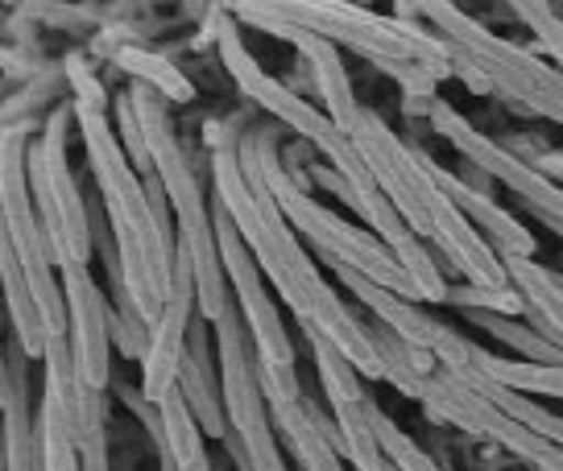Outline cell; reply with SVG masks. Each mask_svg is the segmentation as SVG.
Listing matches in <instances>:
<instances>
[{"mask_svg": "<svg viewBox=\"0 0 563 471\" xmlns=\"http://www.w3.org/2000/svg\"><path fill=\"white\" fill-rule=\"evenodd\" d=\"M0 451H4V442H0Z\"/></svg>", "mask_w": 563, "mask_h": 471, "instance_id": "41", "label": "cell"}, {"mask_svg": "<svg viewBox=\"0 0 563 471\" xmlns=\"http://www.w3.org/2000/svg\"><path fill=\"white\" fill-rule=\"evenodd\" d=\"M30 356L18 339L4 348V389H0V442L4 471H37V414L30 410Z\"/></svg>", "mask_w": 563, "mask_h": 471, "instance_id": "17", "label": "cell"}, {"mask_svg": "<svg viewBox=\"0 0 563 471\" xmlns=\"http://www.w3.org/2000/svg\"><path fill=\"white\" fill-rule=\"evenodd\" d=\"M199 314V302H195V273H191V257L187 248L175 245V273H170V294H166V306H162V318L150 332V348L141 356V397L145 402L162 405L178 384V368H183V356H187V335H191V323Z\"/></svg>", "mask_w": 563, "mask_h": 471, "instance_id": "14", "label": "cell"}, {"mask_svg": "<svg viewBox=\"0 0 563 471\" xmlns=\"http://www.w3.org/2000/svg\"><path fill=\"white\" fill-rule=\"evenodd\" d=\"M555 236H560V240H563V232H555Z\"/></svg>", "mask_w": 563, "mask_h": 471, "instance_id": "40", "label": "cell"}, {"mask_svg": "<svg viewBox=\"0 0 563 471\" xmlns=\"http://www.w3.org/2000/svg\"><path fill=\"white\" fill-rule=\"evenodd\" d=\"M75 121L84 133L91 178H96V191H100L108 227L117 240L124 290L145 318V327L154 332L162 306H166V294H170V273H175V232H170L166 191H162L158 175L141 178L133 170L117 128L108 124L104 108L75 104Z\"/></svg>", "mask_w": 563, "mask_h": 471, "instance_id": "2", "label": "cell"}, {"mask_svg": "<svg viewBox=\"0 0 563 471\" xmlns=\"http://www.w3.org/2000/svg\"><path fill=\"white\" fill-rule=\"evenodd\" d=\"M473 360L485 377H493V381L514 389V393H527V397H563L560 365H527V360H510V356H493L485 348H476Z\"/></svg>", "mask_w": 563, "mask_h": 471, "instance_id": "27", "label": "cell"}, {"mask_svg": "<svg viewBox=\"0 0 563 471\" xmlns=\"http://www.w3.org/2000/svg\"><path fill=\"white\" fill-rule=\"evenodd\" d=\"M501 265L518 298L527 302V323L555 348H563V278L527 257H506Z\"/></svg>", "mask_w": 563, "mask_h": 471, "instance_id": "20", "label": "cell"}, {"mask_svg": "<svg viewBox=\"0 0 563 471\" xmlns=\"http://www.w3.org/2000/svg\"><path fill=\"white\" fill-rule=\"evenodd\" d=\"M473 351H476V344L468 348V356H464L456 368H443V372H448V377H456L460 384H468V389H473V393H481L489 405H497L506 418L522 422V426H527V430H534L539 438H547V442L563 447V418H560V414H551L547 405H539L534 397H527V393H514V389L497 384L493 377H485V372L476 368Z\"/></svg>", "mask_w": 563, "mask_h": 471, "instance_id": "21", "label": "cell"}, {"mask_svg": "<svg viewBox=\"0 0 563 471\" xmlns=\"http://www.w3.org/2000/svg\"><path fill=\"white\" fill-rule=\"evenodd\" d=\"M419 157H422V166H427V175H431V182L456 203L460 215L485 236V245H489L501 261H506V257H527V261H534V248L539 245H534V232H530L522 220H514L510 211L501 208L493 194L473 191L464 178L452 175V170H443L440 161H431L422 149H419Z\"/></svg>", "mask_w": 563, "mask_h": 471, "instance_id": "16", "label": "cell"}, {"mask_svg": "<svg viewBox=\"0 0 563 471\" xmlns=\"http://www.w3.org/2000/svg\"><path fill=\"white\" fill-rule=\"evenodd\" d=\"M332 273L344 281V290H349L382 327H389V332L398 335V339H406L410 348H419V351L435 348V335H440L443 323H435V314H427L419 302H406V298L389 294L377 281L361 278V273H352L344 265H332Z\"/></svg>", "mask_w": 563, "mask_h": 471, "instance_id": "18", "label": "cell"}, {"mask_svg": "<svg viewBox=\"0 0 563 471\" xmlns=\"http://www.w3.org/2000/svg\"><path fill=\"white\" fill-rule=\"evenodd\" d=\"M216 360H220V397L229 418V455L241 471H290L282 459L278 430L269 418V402L257 381V351L245 332V318L236 311L216 323Z\"/></svg>", "mask_w": 563, "mask_h": 471, "instance_id": "8", "label": "cell"}, {"mask_svg": "<svg viewBox=\"0 0 563 471\" xmlns=\"http://www.w3.org/2000/svg\"><path fill=\"white\" fill-rule=\"evenodd\" d=\"M534 166H539L555 187H563V154H539L534 157Z\"/></svg>", "mask_w": 563, "mask_h": 471, "instance_id": "36", "label": "cell"}, {"mask_svg": "<svg viewBox=\"0 0 563 471\" xmlns=\"http://www.w3.org/2000/svg\"><path fill=\"white\" fill-rule=\"evenodd\" d=\"M129 100L137 108L141 133H145V149L154 161L166 203L175 211V245L187 248L195 273V302H199V318L203 323H220L232 306V290L220 265V245H216V220H211V203L203 199V182L195 178L187 149L178 141L175 124L166 116V100L145 83L129 88Z\"/></svg>", "mask_w": 563, "mask_h": 471, "instance_id": "4", "label": "cell"}, {"mask_svg": "<svg viewBox=\"0 0 563 471\" xmlns=\"http://www.w3.org/2000/svg\"><path fill=\"white\" fill-rule=\"evenodd\" d=\"M229 13L236 21H245V25H257L265 34L290 42V46L307 58V67H311V79H316L319 96H323L328 121H332L340 133H352V124L361 116V104H356V96H352L349 70H344V58H340V46H335V42L311 34V30H302L295 21H286L278 13V4H265V0H241V4H229Z\"/></svg>", "mask_w": 563, "mask_h": 471, "instance_id": "13", "label": "cell"}, {"mask_svg": "<svg viewBox=\"0 0 563 471\" xmlns=\"http://www.w3.org/2000/svg\"><path fill=\"white\" fill-rule=\"evenodd\" d=\"M211 187H216V203L229 211L257 269L299 318V327H316L323 339H332L365 381H386L373 339L365 332V318L352 314L344 298L332 290V281L319 273L311 253L302 248L299 232L286 224L274 194L265 191L262 175L249 161H241L236 145L229 141L211 145Z\"/></svg>", "mask_w": 563, "mask_h": 471, "instance_id": "1", "label": "cell"}, {"mask_svg": "<svg viewBox=\"0 0 563 471\" xmlns=\"http://www.w3.org/2000/svg\"><path fill=\"white\" fill-rule=\"evenodd\" d=\"M422 410H427L435 422H452V426L468 430V435L489 438V442H497L501 451L518 455V459L530 463V468L563 471V447L539 438L534 430H527L522 422L506 418L497 405H489L481 393H473L468 384H460L456 377H448L443 368L431 377V384H427V393H422Z\"/></svg>", "mask_w": 563, "mask_h": 471, "instance_id": "12", "label": "cell"}, {"mask_svg": "<svg viewBox=\"0 0 563 471\" xmlns=\"http://www.w3.org/2000/svg\"><path fill=\"white\" fill-rule=\"evenodd\" d=\"M0 215H4V232L13 240L18 265L30 294H34L37 311L46 332L67 335V298H63V281H58V265L51 253V236L42 227L34 191H30V137L25 128H0Z\"/></svg>", "mask_w": 563, "mask_h": 471, "instance_id": "7", "label": "cell"}, {"mask_svg": "<svg viewBox=\"0 0 563 471\" xmlns=\"http://www.w3.org/2000/svg\"><path fill=\"white\" fill-rule=\"evenodd\" d=\"M415 13L431 21L435 34L448 46H456L489 79L493 91H501L506 100H514L527 112L547 116L551 124L563 128V70H555L534 51H522V46H514L506 37H497L476 18H464L456 4H448V0H422V4H415Z\"/></svg>", "mask_w": 563, "mask_h": 471, "instance_id": "6", "label": "cell"}, {"mask_svg": "<svg viewBox=\"0 0 563 471\" xmlns=\"http://www.w3.org/2000/svg\"><path fill=\"white\" fill-rule=\"evenodd\" d=\"M427 116L435 124V133H440L473 170H481V175L493 178V182H501L506 191L522 194L530 208H534V215H539L551 232H563V187H555L534 161H527L518 149L501 145V141L485 137L481 128L468 124V116H460L456 108L448 104V100H440V96L427 100Z\"/></svg>", "mask_w": 563, "mask_h": 471, "instance_id": "11", "label": "cell"}, {"mask_svg": "<svg viewBox=\"0 0 563 471\" xmlns=\"http://www.w3.org/2000/svg\"><path fill=\"white\" fill-rule=\"evenodd\" d=\"M63 298H67V339L79 368V381L91 389H108L112 372V332H108V298L100 281L88 273V265L58 269Z\"/></svg>", "mask_w": 563, "mask_h": 471, "instance_id": "15", "label": "cell"}, {"mask_svg": "<svg viewBox=\"0 0 563 471\" xmlns=\"http://www.w3.org/2000/svg\"><path fill=\"white\" fill-rule=\"evenodd\" d=\"M365 332H369V339H373V351H377L382 377H386V381L394 384L402 397H415V402H422V393H427L431 377L440 372L435 356H431V351L410 348L406 339H398V335L389 332V327H382L377 318H365Z\"/></svg>", "mask_w": 563, "mask_h": 471, "instance_id": "22", "label": "cell"}, {"mask_svg": "<svg viewBox=\"0 0 563 471\" xmlns=\"http://www.w3.org/2000/svg\"><path fill=\"white\" fill-rule=\"evenodd\" d=\"M382 471H398V468H394V463H389V459H386V463H382Z\"/></svg>", "mask_w": 563, "mask_h": 471, "instance_id": "38", "label": "cell"}, {"mask_svg": "<svg viewBox=\"0 0 563 471\" xmlns=\"http://www.w3.org/2000/svg\"><path fill=\"white\" fill-rule=\"evenodd\" d=\"M369 422H373V435H377V447H382V455H386L398 471H443L440 463H435V459H431V455L415 442V438L402 435V430L389 422V414H382L373 402H369Z\"/></svg>", "mask_w": 563, "mask_h": 471, "instance_id": "32", "label": "cell"}, {"mask_svg": "<svg viewBox=\"0 0 563 471\" xmlns=\"http://www.w3.org/2000/svg\"><path fill=\"white\" fill-rule=\"evenodd\" d=\"M443 306H460L464 314H506V318H527V302L518 298L514 285L489 290V285L456 281V285H448V302H443Z\"/></svg>", "mask_w": 563, "mask_h": 471, "instance_id": "31", "label": "cell"}, {"mask_svg": "<svg viewBox=\"0 0 563 471\" xmlns=\"http://www.w3.org/2000/svg\"><path fill=\"white\" fill-rule=\"evenodd\" d=\"M75 116V104L51 112L42 141H30V191H34L42 227L51 236L54 265H88L91 261V215L84 203V191L70 175L67 161V124Z\"/></svg>", "mask_w": 563, "mask_h": 471, "instance_id": "10", "label": "cell"}, {"mask_svg": "<svg viewBox=\"0 0 563 471\" xmlns=\"http://www.w3.org/2000/svg\"><path fill=\"white\" fill-rule=\"evenodd\" d=\"M117 137H121L124 154H129V161H133V170H137L141 178L154 175V161H150V149H145V133H141V121H137V108H133V100H129V91L124 96H117Z\"/></svg>", "mask_w": 563, "mask_h": 471, "instance_id": "34", "label": "cell"}, {"mask_svg": "<svg viewBox=\"0 0 563 471\" xmlns=\"http://www.w3.org/2000/svg\"><path fill=\"white\" fill-rule=\"evenodd\" d=\"M332 418H335V430H340V442H344V459L352 463V471H382L386 455H382L377 435H373L369 402L332 405Z\"/></svg>", "mask_w": 563, "mask_h": 471, "instance_id": "30", "label": "cell"}, {"mask_svg": "<svg viewBox=\"0 0 563 471\" xmlns=\"http://www.w3.org/2000/svg\"><path fill=\"white\" fill-rule=\"evenodd\" d=\"M178 393L187 410L195 414L199 430L208 438H229V418H224V397H220V372L211 368V351H208V335H203V323L195 314L191 335H187V356H183V368H178Z\"/></svg>", "mask_w": 563, "mask_h": 471, "instance_id": "19", "label": "cell"}, {"mask_svg": "<svg viewBox=\"0 0 563 471\" xmlns=\"http://www.w3.org/2000/svg\"><path fill=\"white\" fill-rule=\"evenodd\" d=\"M269 418H274V430L290 447V455H295V463L302 471H349L344 468V455L319 435V426L311 422L302 397L295 405H269Z\"/></svg>", "mask_w": 563, "mask_h": 471, "instance_id": "24", "label": "cell"}, {"mask_svg": "<svg viewBox=\"0 0 563 471\" xmlns=\"http://www.w3.org/2000/svg\"><path fill=\"white\" fill-rule=\"evenodd\" d=\"M302 335H307L311 356H316V372H319V381H323V397H328V405L369 402V393H365V377L352 368L349 356L335 348L332 339H323L316 327H302Z\"/></svg>", "mask_w": 563, "mask_h": 471, "instance_id": "28", "label": "cell"}, {"mask_svg": "<svg viewBox=\"0 0 563 471\" xmlns=\"http://www.w3.org/2000/svg\"><path fill=\"white\" fill-rule=\"evenodd\" d=\"M485 335H493L501 348H510L518 360L527 365H560L563 368V348H555L551 339L530 327L527 318H506V314H468Z\"/></svg>", "mask_w": 563, "mask_h": 471, "instance_id": "29", "label": "cell"}, {"mask_svg": "<svg viewBox=\"0 0 563 471\" xmlns=\"http://www.w3.org/2000/svg\"><path fill=\"white\" fill-rule=\"evenodd\" d=\"M349 137L356 145V154L365 157L373 182L382 187V194L394 203V211L402 215V224L419 236L422 245L440 248L443 257L460 269V278L473 281V285H489V290L510 285L501 257L460 215L456 203L431 182L415 145H402V141L394 137V128L377 112H369V108H361V116H356Z\"/></svg>", "mask_w": 563, "mask_h": 471, "instance_id": "3", "label": "cell"}, {"mask_svg": "<svg viewBox=\"0 0 563 471\" xmlns=\"http://www.w3.org/2000/svg\"><path fill=\"white\" fill-rule=\"evenodd\" d=\"M0 471H4V451H0Z\"/></svg>", "mask_w": 563, "mask_h": 471, "instance_id": "39", "label": "cell"}, {"mask_svg": "<svg viewBox=\"0 0 563 471\" xmlns=\"http://www.w3.org/2000/svg\"><path fill=\"white\" fill-rule=\"evenodd\" d=\"M37 471H84L75 426H70L67 410L54 402L46 389L37 402Z\"/></svg>", "mask_w": 563, "mask_h": 471, "instance_id": "26", "label": "cell"}, {"mask_svg": "<svg viewBox=\"0 0 563 471\" xmlns=\"http://www.w3.org/2000/svg\"><path fill=\"white\" fill-rule=\"evenodd\" d=\"M67 79H70V91H75V100L70 104L79 108H108V96L104 88L96 83V75H91L79 58H67Z\"/></svg>", "mask_w": 563, "mask_h": 471, "instance_id": "35", "label": "cell"}, {"mask_svg": "<svg viewBox=\"0 0 563 471\" xmlns=\"http://www.w3.org/2000/svg\"><path fill=\"white\" fill-rule=\"evenodd\" d=\"M112 63H117L124 75H133L137 83L158 91L166 104H191L195 100V83L166 58V54L141 51V46H121V51H112Z\"/></svg>", "mask_w": 563, "mask_h": 471, "instance_id": "25", "label": "cell"}, {"mask_svg": "<svg viewBox=\"0 0 563 471\" xmlns=\"http://www.w3.org/2000/svg\"><path fill=\"white\" fill-rule=\"evenodd\" d=\"M158 414H162V442H158L162 471H211L208 447H203L208 435L199 430V422L187 410L178 389L158 405Z\"/></svg>", "mask_w": 563, "mask_h": 471, "instance_id": "23", "label": "cell"}, {"mask_svg": "<svg viewBox=\"0 0 563 471\" xmlns=\"http://www.w3.org/2000/svg\"><path fill=\"white\" fill-rule=\"evenodd\" d=\"M236 154H241V161H249V166L262 175L265 191L274 194V203H278L282 215H286V224L295 227L302 240L316 248L319 261L344 265V269H352V273L377 281V285L389 290V294L406 298V302H419V290L410 285L402 265L394 261V253L373 236L369 227L349 224L344 215H335V211H328L323 203H316V199L307 194V187L295 178V170H286V161L278 157L269 133L257 128V133L241 137L236 141Z\"/></svg>", "mask_w": 563, "mask_h": 471, "instance_id": "5", "label": "cell"}, {"mask_svg": "<svg viewBox=\"0 0 563 471\" xmlns=\"http://www.w3.org/2000/svg\"><path fill=\"white\" fill-rule=\"evenodd\" d=\"M278 13L335 46H352L369 63H419L452 75V63L443 54L448 42L406 18H382L349 0H278Z\"/></svg>", "mask_w": 563, "mask_h": 471, "instance_id": "9", "label": "cell"}, {"mask_svg": "<svg viewBox=\"0 0 563 471\" xmlns=\"http://www.w3.org/2000/svg\"><path fill=\"white\" fill-rule=\"evenodd\" d=\"M0 389H4V348H0Z\"/></svg>", "mask_w": 563, "mask_h": 471, "instance_id": "37", "label": "cell"}, {"mask_svg": "<svg viewBox=\"0 0 563 471\" xmlns=\"http://www.w3.org/2000/svg\"><path fill=\"white\" fill-rule=\"evenodd\" d=\"M518 18L527 21V30L534 34V46L551 58V67L563 70V18L543 4V0H514L510 4Z\"/></svg>", "mask_w": 563, "mask_h": 471, "instance_id": "33", "label": "cell"}]
</instances>
